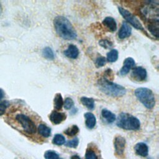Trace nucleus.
<instances>
[{"label":"nucleus","mask_w":159,"mask_h":159,"mask_svg":"<svg viewBox=\"0 0 159 159\" xmlns=\"http://www.w3.org/2000/svg\"><path fill=\"white\" fill-rule=\"evenodd\" d=\"M53 25L57 34L63 39L71 40L77 37L75 28L66 17L63 16L55 17L53 20Z\"/></svg>","instance_id":"f257e3e1"},{"label":"nucleus","mask_w":159,"mask_h":159,"mask_svg":"<svg viewBox=\"0 0 159 159\" xmlns=\"http://www.w3.org/2000/svg\"><path fill=\"white\" fill-rule=\"evenodd\" d=\"M97 85L99 90L103 93L112 97H121L126 93V89L124 86L103 77L98 80Z\"/></svg>","instance_id":"f03ea898"},{"label":"nucleus","mask_w":159,"mask_h":159,"mask_svg":"<svg viewBox=\"0 0 159 159\" xmlns=\"http://www.w3.org/2000/svg\"><path fill=\"white\" fill-rule=\"evenodd\" d=\"M117 125L127 130H137L140 127V120L135 116L125 112H121L117 119Z\"/></svg>","instance_id":"7ed1b4c3"},{"label":"nucleus","mask_w":159,"mask_h":159,"mask_svg":"<svg viewBox=\"0 0 159 159\" xmlns=\"http://www.w3.org/2000/svg\"><path fill=\"white\" fill-rule=\"evenodd\" d=\"M135 95L139 101L147 109H152L155 104V98L152 91L147 88H139L135 91Z\"/></svg>","instance_id":"20e7f679"},{"label":"nucleus","mask_w":159,"mask_h":159,"mask_svg":"<svg viewBox=\"0 0 159 159\" xmlns=\"http://www.w3.org/2000/svg\"><path fill=\"white\" fill-rule=\"evenodd\" d=\"M16 119L20 124L25 132L29 134L35 133L36 126L29 117L24 114H18L16 116Z\"/></svg>","instance_id":"39448f33"},{"label":"nucleus","mask_w":159,"mask_h":159,"mask_svg":"<svg viewBox=\"0 0 159 159\" xmlns=\"http://www.w3.org/2000/svg\"><path fill=\"white\" fill-rule=\"evenodd\" d=\"M118 10L121 16L123 17L124 19L126 20L127 22H129L130 24H131L133 27H134L135 29L138 30H140L144 32H145L143 27L142 26V24L139 21V20L135 16L132 14L130 12H129L128 10L122 7H118Z\"/></svg>","instance_id":"423d86ee"},{"label":"nucleus","mask_w":159,"mask_h":159,"mask_svg":"<svg viewBox=\"0 0 159 159\" xmlns=\"http://www.w3.org/2000/svg\"><path fill=\"white\" fill-rule=\"evenodd\" d=\"M132 76L138 81H144L147 76V73L145 68L142 66H136L133 68L131 73Z\"/></svg>","instance_id":"0eeeda50"},{"label":"nucleus","mask_w":159,"mask_h":159,"mask_svg":"<svg viewBox=\"0 0 159 159\" xmlns=\"http://www.w3.org/2000/svg\"><path fill=\"white\" fill-rule=\"evenodd\" d=\"M114 146L117 154L122 155L124 153L125 147V139L120 136L117 135L115 137L114 141Z\"/></svg>","instance_id":"6e6552de"},{"label":"nucleus","mask_w":159,"mask_h":159,"mask_svg":"<svg viewBox=\"0 0 159 159\" xmlns=\"http://www.w3.org/2000/svg\"><path fill=\"white\" fill-rule=\"evenodd\" d=\"M132 33V28L130 25L124 21L118 32V37L120 39H124L130 36Z\"/></svg>","instance_id":"1a4fd4ad"},{"label":"nucleus","mask_w":159,"mask_h":159,"mask_svg":"<svg viewBox=\"0 0 159 159\" xmlns=\"http://www.w3.org/2000/svg\"><path fill=\"white\" fill-rule=\"evenodd\" d=\"M135 60L132 58L131 57L126 58L124 60L123 66L119 71L120 74L122 76L127 75L129 72L130 70L135 66Z\"/></svg>","instance_id":"9d476101"},{"label":"nucleus","mask_w":159,"mask_h":159,"mask_svg":"<svg viewBox=\"0 0 159 159\" xmlns=\"http://www.w3.org/2000/svg\"><path fill=\"white\" fill-rule=\"evenodd\" d=\"M66 118V115L63 112L53 111L50 115V120L54 124H59Z\"/></svg>","instance_id":"9b49d317"},{"label":"nucleus","mask_w":159,"mask_h":159,"mask_svg":"<svg viewBox=\"0 0 159 159\" xmlns=\"http://www.w3.org/2000/svg\"><path fill=\"white\" fill-rule=\"evenodd\" d=\"M64 55L68 58L71 59H76L79 55V50L77 47L73 44L68 45V48L64 51Z\"/></svg>","instance_id":"f8f14e48"},{"label":"nucleus","mask_w":159,"mask_h":159,"mask_svg":"<svg viewBox=\"0 0 159 159\" xmlns=\"http://www.w3.org/2000/svg\"><path fill=\"white\" fill-rule=\"evenodd\" d=\"M135 153L142 157H147L148 153V147L143 142L137 143L134 147Z\"/></svg>","instance_id":"ddd939ff"},{"label":"nucleus","mask_w":159,"mask_h":159,"mask_svg":"<svg viewBox=\"0 0 159 159\" xmlns=\"http://www.w3.org/2000/svg\"><path fill=\"white\" fill-rule=\"evenodd\" d=\"M84 116L86 119L85 124L86 127L89 129L94 128L96 124V119L95 116L91 112H86L84 114Z\"/></svg>","instance_id":"4468645a"},{"label":"nucleus","mask_w":159,"mask_h":159,"mask_svg":"<svg viewBox=\"0 0 159 159\" xmlns=\"http://www.w3.org/2000/svg\"><path fill=\"white\" fill-rule=\"evenodd\" d=\"M102 24L112 32H114L117 29V23L115 19L111 17H105L102 21Z\"/></svg>","instance_id":"2eb2a0df"},{"label":"nucleus","mask_w":159,"mask_h":159,"mask_svg":"<svg viewBox=\"0 0 159 159\" xmlns=\"http://www.w3.org/2000/svg\"><path fill=\"white\" fill-rule=\"evenodd\" d=\"M101 115L103 119H105L107 123H112L116 119V115L106 109H103L102 110Z\"/></svg>","instance_id":"dca6fc26"},{"label":"nucleus","mask_w":159,"mask_h":159,"mask_svg":"<svg viewBox=\"0 0 159 159\" xmlns=\"http://www.w3.org/2000/svg\"><path fill=\"white\" fill-rule=\"evenodd\" d=\"M81 102L88 109L93 110L94 108V100L91 98L81 97L80 99Z\"/></svg>","instance_id":"f3484780"},{"label":"nucleus","mask_w":159,"mask_h":159,"mask_svg":"<svg viewBox=\"0 0 159 159\" xmlns=\"http://www.w3.org/2000/svg\"><path fill=\"white\" fill-rule=\"evenodd\" d=\"M39 133L44 137H48L51 134V129L45 124H40L38 127Z\"/></svg>","instance_id":"a211bd4d"},{"label":"nucleus","mask_w":159,"mask_h":159,"mask_svg":"<svg viewBox=\"0 0 159 159\" xmlns=\"http://www.w3.org/2000/svg\"><path fill=\"white\" fill-rule=\"evenodd\" d=\"M54 107L57 110H60L63 106V99L60 93H57L53 99Z\"/></svg>","instance_id":"6ab92c4d"},{"label":"nucleus","mask_w":159,"mask_h":159,"mask_svg":"<svg viewBox=\"0 0 159 159\" xmlns=\"http://www.w3.org/2000/svg\"><path fill=\"white\" fill-rule=\"evenodd\" d=\"M42 55L44 58L46 59L52 60L55 58V55L54 53L51 48L49 47H45L43 50H42Z\"/></svg>","instance_id":"aec40b11"},{"label":"nucleus","mask_w":159,"mask_h":159,"mask_svg":"<svg viewBox=\"0 0 159 159\" xmlns=\"http://www.w3.org/2000/svg\"><path fill=\"white\" fill-rule=\"evenodd\" d=\"M119 56L118 51L116 49H112L107 53V60L109 62H114L117 61Z\"/></svg>","instance_id":"412c9836"},{"label":"nucleus","mask_w":159,"mask_h":159,"mask_svg":"<svg viewBox=\"0 0 159 159\" xmlns=\"http://www.w3.org/2000/svg\"><path fill=\"white\" fill-rule=\"evenodd\" d=\"M52 142L53 144L57 145H62L65 143V138L63 135L57 134L53 137Z\"/></svg>","instance_id":"4be33fe9"},{"label":"nucleus","mask_w":159,"mask_h":159,"mask_svg":"<svg viewBox=\"0 0 159 159\" xmlns=\"http://www.w3.org/2000/svg\"><path fill=\"white\" fill-rule=\"evenodd\" d=\"M78 132H79L78 127L76 125H73L70 127L66 129L64 131V133L68 136H73L76 135Z\"/></svg>","instance_id":"5701e85b"},{"label":"nucleus","mask_w":159,"mask_h":159,"mask_svg":"<svg viewBox=\"0 0 159 159\" xmlns=\"http://www.w3.org/2000/svg\"><path fill=\"white\" fill-rule=\"evenodd\" d=\"M45 159H58V154L53 150H47L44 153Z\"/></svg>","instance_id":"b1692460"},{"label":"nucleus","mask_w":159,"mask_h":159,"mask_svg":"<svg viewBox=\"0 0 159 159\" xmlns=\"http://www.w3.org/2000/svg\"><path fill=\"white\" fill-rule=\"evenodd\" d=\"M99 44L103 48H106V49H108V48H111L112 45L113 43L111 41L107 40V39H102L100 40L99 41Z\"/></svg>","instance_id":"393cba45"},{"label":"nucleus","mask_w":159,"mask_h":159,"mask_svg":"<svg viewBox=\"0 0 159 159\" xmlns=\"http://www.w3.org/2000/svg\"><path fill=\"white\" fill-rule=\"evenodd\" d=\"M106 62V59L104 57L99 56L95 60V65L97 68H100L103 66Z\"/></svg>","instance_id":"a878e982"},{"label":"nucleus","mask_w":159,"mask_h":159,"mask_svg":"<svg viewBox=\"0 0 159 159\" xmlns=\"http://www.w3.org/2000/svg\"><path fill=\"white\" fill-rule=\"evenodd\" d=\"M79 143V140L77 137H75L73 139L71 140H68L66 143L65 145L68 147H71V148H76L78 145Z\"/></svg>","instance_id":"bb28decb"},{"label":"nucleus","mask_w":159,"mask_h":159,"mask_svg":"<svg viewBox=\"0 0 159 159\" xmlns=\"http://www.w3.org/2000/svg\"><path fill=\"white\" fill-rule=\"evenodd\" d=\"M74 105V102L73 99L70 98H66L63 102V106L65 109H70Z\"/></svg>","instance_id":"cd10ccee"},{"label":"nucleus","mask_w":159,"mask_h":159,"mask_svg":"<svg viewBox=\"0 0 159 159\" xmlns=\"http://www.w3.org/2000/svg\"><path fill=\"white\" fill-rule=\"evenodd\" d=\"M9 106V102L7 101H3L0 102V116L5 113V111Z\"/></svg>","instance_id":"c85d7f7f"},{"label":"nucleus","mask_w":159,"mask_h":159,"mask_svg":"<svg viewBox=\"0 0 159 159\" xmlns=\"http://www.w3.org/2000/svg\"><path fill=\"white\" fill-rule=\"evenodd\" d=\"M85 158L86 159H98L97 155H96L95 152L91 149H88L86 150Z\"/></svg>","instance_id":"c756f323"},{"label":"nucleus","mask_w":159,"mask_h":159,"mask_svg":"<svg viewBox=\"0 0 159 159\" xmlns=\"http://www.w3.org/2000/svg\"><path fill=\"white\" fill-rule=\"evenodd\" d=\"M4 96H5V93L4 91L0 88V101L4 98Z\"/></svg>","instance_id":"7c9ffc66"},{"label":"nucleus","mask_w":159,"mask_h":159,"mask_svg":"<svg viewBox=\"0 0 159 159\" xmlns=\"http://www.w3.org/2000/svg\"><path fill=\"white\" fill-rule=\"evenodd\" d=\"M71 159H81V158L77 155H74L71 156Z\"/></svg>","instance_id":"2f4dec72"},{"label":"nucleus","mask_w":159,"mask_h":159,"mask_svg":"<svg viewBox=\"0 0 159 159\" xmlns=\"http://www.w3.org/2000/svg\"><path fill=\"white\" fill-rule=\"evenodd\" d=\"M1 11H2V7H1V5L0 4V14L1 13Z\"/></svg>","instance_id":"473e14b6"},{"label":"nucleus","mask_w":159,"mask_h":159,"mask_svg":"<svg viewBox=\"0 0 159 159\" xmlns=\"http://www.w3.org/2000/svg\"><path fill=\"white\" fill-rule=\"evenodd\" d=\"M58 159H63V158H60V157H59V158H58Z\"/></svg>","instance_id":"72a5a7b5"}]
</instances>
